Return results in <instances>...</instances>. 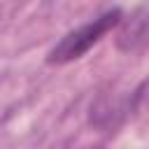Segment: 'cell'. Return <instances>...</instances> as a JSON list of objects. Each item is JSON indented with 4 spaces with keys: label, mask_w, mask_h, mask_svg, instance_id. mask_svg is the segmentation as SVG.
Segmentation results:
<instances>
[{
    "label": "cell",
    "mask_w": 149,
    "mask_h": 149,
    "mask_svg": "<svg viewBox=\"0 0 149 149\" xmlns=\"http://www.w3.org/2000/svg\"><path fill=\"white\" fill-rule=\"evenodd\" d=\"M123 19V9L121 7H112L102 14H98L95 19H91L88 23L65 33L49 51H47V65H68L79 61L91 47H95L107 33H112Z\"/></svg>",
    "instance_id": "obj_1"
},
{
    "label": "cell",
    "mask_w": 149,
    "mask_h": 149,
    "mask_svg": "<svg viewBox=\"0 0 149 149\" xmlns=\"http://www.w3.org/2000/svg\"><path fill=\"white\" fill-rule=\"evenodd\" d=\"M116 28V49L126 54L137 51L149 40V5H142L128 16H123Z\"/></svg>",
    "instance_id": "obj_2"
},
{
    "label": "cell",
    "mask_w": 149,
    "mask_h": 149,
    "mask_svg": "<svg viewBox=\"0 0 149 149\" xmlns=\"http://www.w3.org/2000/svg\"><path fill=\"white\" fill-rule=\"evenodd\" d=\"M123 112H128V105L123 107L116 100H112L109 95H100L88 107V121L93 126H98V128H116Z\"/></svg>",
    "instance_id": "obj_3"
},
{
    "label": "cell",
    "mask_w": 149,
    "mask_h": 149,
    "mask_svg": "<svg viewBox=\"0 0 149 149\" xmlns=\"http://www.w3.org/2000/svg\"><path fill=\"white\" fill-rule=\"evenodd\" d=\"M128 112L135 121L149 123V77L135 86V91L128 98Z\"/></svg>",
    "instance_id": "obj_4"
}]
</instances>
